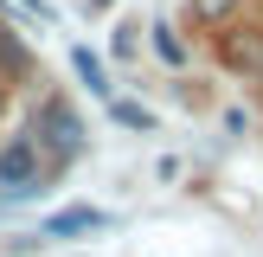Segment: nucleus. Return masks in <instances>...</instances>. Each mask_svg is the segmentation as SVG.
Here are the masks:
<instances>
[{
	"label": "nucleus",
	"mask_w": 263,
	"mask_h": 257,
	"mask_svg": "<svg viewBox=\"0 0 263 257\" xmlns=\"http://www.w3.org/2000/svg\"><path fill=\"white\" fill-rule=\"evenodd\" d=\"M32 180H39V141L20 135V141L0 148V187L7 193H32Z\"/></svg>",
	"instance_id": "1"
},
{
	"label": "nucleus",
	"mask_w": 263,
	"mask_h": 257,
	"mask_svg": "<svg viewBox=\"0 0 263 257\" xmlns=\"http://www.w3.org/2000/svg\"><path fill=\"white\" fill-rule=\"evenodd\" d=\"M39 135H45L58 154H77V141H84V122H77L64 103H45V109H39Z\"/></svg>",
	"instance_id": "2"
},
{
	"label": "nucleus",
	"mask_w": 263,
	"mask_h": 257,
	"mask_svg": "<svg viewBox=\"0 0 263 257\" xmlns=\"http://www.w3.org/2000/svg\"><path fill=\"white\" fill-rule=\"evenodd\" d=\"M218 51H225V64H231V71H263V32L225 26V32H218Z\"/></svg>",
	"instance_id": "3"
},
{
	"label": "nucleus",
	"mask_w": 263,
	"mask_h": 257,
	"mask_svg": "<svg viewBox=\"0 0 263 257\" xmlns=\"http://www.w3.org/2000/svg\"><path fill=\"white\" fill-rule=\"evenodd\" d=\"M97 225H103L97 206H64V212L45 218V238H71V231H97Z\"/></svg>",
	"instance_id": "4"
},
{
	"label": "nucleus",
	"mask_w": 263,
	"mask_h": 257,
	"mask_svg": "<svg viewBox=\"0 0 263 257\" xmlns=\"http://www.w3.org/2000/svg\"><path fill=\"white\" fill-rule=\"evenodd\" d=\"M71 64H77V77H84L97 97H109V71H103V58H97L90 45H77V51H71Z\"/></svg>",
	"instance_id": "5"
},
{
	"label": "nucleus",
	"mask_w": 263,
	"mask_h": 257,
	"mask_svg": "<svg viewBox=\"0 0 263 257\" xmlns=\"http://www.w3.org/2000/svg\"><path fill=\"white\" fill-rule=\"evenodd\" d=\"M231 13H238V0H193V26H212V32H225Z\"/></svg>",
	"instance_id": "6"
},
{
	"label": "nucleus",
	"mask_w": 263,
	"mask_h": 257,
	"mask_svg": "<svg viewBox=\"0 0 263 257\" xmlns=\"http://www.w3.org/2000/svg\"><path fill=\"white\" fill-rule=\"evenodd\" d=\"M154 51H161L167 64H186V45H180V32H174V26H154Z\"/></svg>",
	"instance_id": "7"
},
{
	"label": "nucleus",
	"mask_w": 263,
	"mask_h": 257,
	"mask_svg": "<svg viewBox=\"0 0 263 257\" xmlns=\"http://www.w3.org/2000/svg\"><path fill=\"white\" fill-rule=\"evenodd\" d=\"M116 122H128V128H148V122H154V116H148V109H141V103H116Z\"/></svg>",
	"instance_id": "8"
},
{
	"label": "nucleus",
	"mask_w": 263,
	"mask_h": 257,
	"mask_svg": "<svg viewBox=\"0 0 263 257\" xmlns=\"http://www.w3.org/2000/svg\"><path fill=\"white\" fill-rule=\"evenodd\" d=\"M0 109H7V84H0Z\"/></svg>",
	"instance_id": "9"
},
{
	"label": "nucleus",
	"mask_w": 263,
	"mask_h": 257,
	"mask_svg": "<svg viewBox=\"0 0 263 257\" xmlns=\"http://www.w3.org/2000/svg\"><path fill=\"white\" fill-rule=\"evenodd\" d=\"M26 7H45V0H26Z\"/></svg>",
	"instance_id": "10"
}]
</instances>
